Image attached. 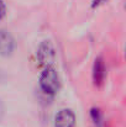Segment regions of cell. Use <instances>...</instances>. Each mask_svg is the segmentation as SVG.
<instances>
[{"mask_svg":"<svg viewBox=\"0 0 126 127\" xmlns=\"http://www.w3.org/2000/svg\"><path fill=\"white\" fill-rule=\"evenodd\" d=\"M59 86H61V82L57 70L53 67L44 68L40 75V88L46 94L54 95L56 93H58Z\"/></svg>","mask_w":126,"mask_h":127,"instance_id":"1","label":"cell"},{"mask_svg":"<svg viewBox=\"0 0 126 127\" xmlns=\"http://www.w3.org/2000/svg\"><path fill=\"white\" fill-rule=\"evenodd\" d=\"M37 59L40 62V64L43 65L44 68L47 67H52L54 59H56V51L51 41H43L37 48Z\"/></svg>","mask_w":126,"mask_h":127,"instance_id":"2","label":"cell"},{"mask_svg":"<svg viewBox=\"0 0 126 127\" xmlns=\"http://www.w3.org/2000/svg\"><path fill=\"white\" fill-rule=\"evenodd\" d=\"M15 49V40L6 30H0V56H10Z\"/></svg>","mask_w":126,"mask_h":127,"instance_id":"3","label":"cell"},{"mask_svg":"<svg viewBox=\"0 0 126 127\" xmlns=\"http://www.w3.org/2000/svg\"><path fill=\"white\" fill-rule=\"evenodd\" d=\"M76 125V115L69 109L61 110L54 117L56 127H74Z\"/></svg>","mask_w":126,"mask_h":127,"instance_id":"4","label":"cell"},{"mask_svg":"<svg viewBox=\"0 0 126 127\" xmlns=\"http://www.w3.org/2000/svg\"><path fill=\"white\" fill-rule=\"evenodd\" d=\"M105 75H106V69H105V63L104 59L101 57L95 58L94 64H93V82L96 86L104 83L105 80Z\"/></svg>","mask_w":126,"mask_h":127,"instance_id":"5","label":"cell"},{"mask_svg":"<svg viewBox=\"0 0 126 127\" xmlns=\"http://www.w3.org/2000/svg\"><path fill=\"white\" fill-rule=\"evenodd\" d=\"M90 116H91V119H93L95 126L96 127L103 126V124H104V121H103L104 117H103V114H101L100 109H98V107H93V109L90 110Z\"/></svg>","mask_w":126,"mask_h":127,"instance_id":"6","label":"cell"},{"mask_svg":"<svg viewBox=\"0 0 126 127\" xmlns=\"http://www.w3.org/2000/svg\"><path fill=\"white\" fill-rule=\"evenodd\" d=\"M6 14V5H5V1L4 0H0V20L4 19Z\"/></svg>","mask_w":126,"mask_h":127,"instance_id":"7","label":"cell"},{"mask_svg":"<svg viewBox=\"0 0 126 127\" xmlns=\"http://www.w3.org/2000/svg\"><path fill=\"white\" fill-rule=\"evenodd\" d=\"M105 1H106V0H91V7L95 9V7L100 6L101 4H104Z\"/></svg>","mask_w":126,"mask_h":127,"instance_id":"8","label":"cell"}]
</instances>
